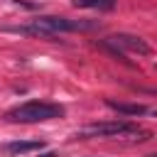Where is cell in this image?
Wrapping results in <instances>:
<instances>
[{"instance_id": "obj_7", "label": "cell", "mask_w": 157, "mask_h": 157, "mask_svg": "<svg viewBox=\"0 0 157 157\" xmlns=\"http://www.w3.org/2000/svg\"><path fill=\"white\" fill-rule=\"evenodd\" d=\"M74 7H83V10H113L115 0H74Z\"/></svg>"}, {"instance_id": "obj_3", "label": "cell", "mask_w": 157, "mask_h": 157, "mask_svg": "<svg viewBox=\"0 0 157 157\" xmlns=\"http://www.w3.org/2000/svg\"><path fill=\"white\" fill-rule=\"evenodd\" d=\"M76 137H130V140H147L150 132L140 130L135 123L128 120H108V123H93L76 132Z\"/></svg>"}, {"instance_id": "obj_1", "label": "cell", "mask_w": 157, "mask_h": 157, "mask_svg": "<svg viewBox=\"0 0 157 157\" xmlns=\"http://www.w3.org/2000/svg\"><path fill=\"white\" fill-rule=\"evenodd\" d=\"M93 27H96V22H86V20H69V17H37L32 25L12 27V32L54 37V34H59V32H76V29H93Z\"/></svg>"}, {"instance_id": "obj_8", "label": "cell", "mask_w": 157, "mask_h": 157, "mask_svg": "<svg viewBox=\"0 0 157 157\" xmlns=\"http://www.w3.org/2000/svg\"><path fill=\"white\" fill-rule=\"evenodd\" d=\"M42 157H56V155H54V152H47V155H42Z\"/></svg>"}, {"instance_id": "obj_5", "label": "cell", "mask_w": 157, "mask_h": 157, "mask_svg": "<svg viewBox=\"0 0 157 157\" xmlns=\"http://www.w3.org/2000/svg\"><path fill=\"white\" fill-rule=\"evenodd\" d=\"M44 147V142L42 140H15V142H7V145H2V150L7 152V155H25V152H37V150H42Z\"/></svg>"}, {"instance_id": "obj_6", "label": "cell", "mask_w": 157, "mask_h": 157, "mask_svg": "<svg viewBox=\"0 0 157 157\" xmlns=\"http://www.w3.org/2000/svg\"><path fill=\"white\" fill-rule=\"evenodd\" d=\"M105 105L118 110V113H123V115H145L147 113V105H142V103H120V101H110L108 98Z\"/></svg>"}, {"instance_id": "obj_2", "label": "cell", "mask_w": 157, "mask_h": 157, "mask_svg": "<svg viewBox=\"0 0 157 157\" xmlns=\"http://www.w3.org/2000/svg\"><path fill=\"white\" fill-rule=\"evenodd\" d=\"M61 115H64V108L59 103H47V101H27L5 113L10 123H42V120H54Z\"/></svg>"}, {"instance_id": "obj_4", "label": "cell", "mask_w": 157, "mask_h": 157, "mask_svg": "<svg viewBox=\"0 0 157 157\" xmlns=\"http://www.w3.org/2000/svg\"><path fill=\"white\" fill-rule=\"evenodd\" d=\"M103 47H105V49H110L118 59H125V56H123V52H135V54H142V56H147V54H150V44H147L142 37L125 34V32H120V34H110V37L103 42Z\"/></svg>"}]
</instances>
